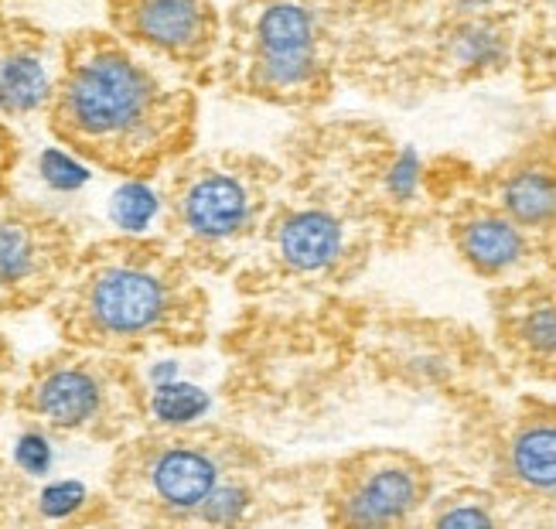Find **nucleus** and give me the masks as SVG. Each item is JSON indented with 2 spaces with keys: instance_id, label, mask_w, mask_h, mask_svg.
Returning <instances> with one entry per match:
<instances>
[{
  "instance_id": "nucleus-1",
  "label": "nucleus",
  "mask_w": 556,
  "mask_h": 529,
  "mask_svg": "<svg viewBox=\"0 0 556 529\" xmlns=\"http://www.w3.org/2000/svg\"><path fill=\"white\" fill-rule=\"evenodd\" d=\"M396 148L366 119L307 124L287 140L283 181L256 243L236 267V291L256 301H304L352 284L379 247V167Z\"/></svg>"
},
{
  "instance_id": "nucleus-2",
  "label": "nucleus",
  "mask_w": 556,
  "mask_h": 529,
  "mask_svg": "<svg viewBox=\"0 0 556 529\" xmlns=\"http://www.w3.org/2000/svg\"><path fill=\"white\" fill-rule=\"evenodd\" d=\"M199 86L110 28L62 38L45 127L68 154L127 181H151L199 143Z\"/></svg>"
},
{
  "instance_id": "nucleus-3",
  "label": "nucleus",
  "mask_w": 556,
  "mask_h": 529,
  "mask_svg": "<svg viewBox=\"0 0 556 529\" xmlns=\"http://www.w3.org/2000/svg\"><path fill=\"white\" fill-rule=\"evenodd\" d=\"M48 318L65 345L137 358L205 345L212 298L167 236L119 232L79 250Z\"/></svg>"
},
{
  "instance_id": "nucleus-4",
  "label": "nucleus",
  "mask_w": 556,
  "mask_h": 529,
  "mask_svg": "<svg viewBox=\"0 0 556 529\" xmlns=\"http://www.w3.org/2000/svg\"><path fill=\"white\" fill-rule=\"evenodd\" d=\"M516 14L462 17L433 0H349L342 83L393 106L516 68Z\"/></svg>"
},
{
  "instance_id": "nucleus-5",
  "label": "nucleus",
  "mask_w": 556,
  "mask_h": 529,
  "mask_svg": "<svg viewBox=\"0 0 556 529\" xmlns=\"http://www.w3.org/2000/svg\"><path fill=\"white\" fill-rule=\"evenodd\" d=\"M349 0H232L208 86L280 110H321L342 86Z\"/></svg>"
},
{
  "instance_id": "nucleus-6",
  "label": "nucleus",
  "mask_w": 556,
  "mask_h": 529,
  "mask_svg": "<svg viewBox=\"0 0 556 529\" xmlns=\"http://www.w3.org/2000/svg\"><path fill=\"white\" fill-rule=\"evenodd\" d=\"M274 468L270 451L226 424H148L113 444L106 492L124 519L195 526L205 502L239 475Z\"/></svg>"
},
{
  "instance_id": "nucleus-7",
  "label": "nucleus",
  "mask_w": 556,
  "mask_h": 529,
  "mask_svg": "<svg viewBox=\"0 0 556 529\" xmlns=\"http://www.w3.org/2000/svg\"><path fill=\"white\" fill-rule=\"evenodd\" d=\"M283 164L256 151H191L164 172L161 236L208 277L236 274L270 215Z\"/></svg>"
},
{
  "instance_id": "nucleus-8",
  "label": "nucleus",
  "mask_w": 556,
  "mask_h": 529,
  "mask_svg": "<svg viewBox=\"0 0 556 529\" xmlns=\"http://www.w3.org/2000/svg\"><path fill=\"white\" fill-rule=\"evenodd\" d=\"M11 411L48 438L119 444L151 424V390L134 358L62 342L24 366Z\"/></svg>"
},
{
  "instance_id": "nucleus-9",
  "label": "nucleus",
  "mask_w": 556,
  "mask_h": 529,
  "mask_svg": "<svg viewBox=\"0 0 556 529\" xmlns=\"http://www.w3.org/2000/svg\"><path fill=\"white\" fill-rule=\"evenodd\" d=\"M438 489L433 465L406 448H358L325 475V519L349 529L424 522Z\"/></svg>"
},
{
  "instance_id": "nucleus-10",
  "label": "nucleus",
  "mask_w": 556,
  "mask_h": 529,
  "mask_svg": "<svg viewBox=\"0 0 556 529\" xmlns=\"http://www.w3.org/2000/svg\"><path fill=\"white\" fill-rule=\"evenodd\" d=\"M481 462L485 486L505 509L556 522V400L526 393L502 411L485 434Z\"/></svg>"
},
{
  "instance_id": "nucleus-11",
  "label": "nucleus",
  "mask_w": 556,
  "mask_h": 529,
  "mask_svg": "<svg viewBox=\"0 0 556 529\" xmlns=\"http://www.w3.org/2000/svg\"><path fill=\"white\" fill-rule=\"evenodd\" d=\"M83 243L65 215L38 202H0V315L48 307L76 267Z\"/></svg>"
},
{
  "instance_id": "nucleus-12",
  "label": "nucleus",
  "mask_w": 556,
  "mask_h": 529,
  "mask_svg": "<svg viewBox=\"0 0 556 529\" xmlns=\"http://www.w3.org/2000/svg\"><path fill=\"white\" fill-rule=\"evenodd\" d=\"M106 28L137 52L175 68L195 86H208L219 59L226 14L215 0H103Z\"/></svg>"
},
{
  "instance_id": "nucleus-13",
  "label": "nucleus",
  "mask_w": 556,
  "mask_h": 529,
  "mask_svg": "<svg viewBox=\"0 0 556 529\" xmlns=\"http://www.w3.org/2000/svg\"><path fill=\"white\" fill-rule=\"evenodd\" d=\"M492 339L516 373L556 382V256L529 274L492 284Z\"/></svg>"
},
{
  "instance_id": "nucleus-14",
  "label": "nucleus",
  "mask_w": 556,
  "mask_h": 529,
  "mask_svg": "<svg viewBox=\"0 0 556 529\" xmlns=\"http://www.w3.org/2000/svg\"><path fill=\"white\" fill-rule=\"evenodd\" d=\"M444 232L457 260L475 277L489 284L522 277L533 267H540V263L553 260V253L536 236H529L513 215H505L495 202L478 196L471 185L447 196Z\"/></svg>"
},
{
  "instance_id": "nucleus-15",
  "label": "nucleus",
  "mask_w": 556,
  "mask_h": 529,
  "mask_svg": "<svg viewBox=\"0 0 556 529\" xmlns=\"http://www.w3.org/2000/svg\"><path fill=\"white\" fill-rule=\"evenodd\" d=\"M468 185L556 256V124L529 134Z\"/></svg>"
},
{
  "instance_id": "nucleus-16",
  "label": "nucleus",
  "mask_w": 556,
  "mask_h": 529,
  "mask_svg": "<svg viewBox=\"0 0 556 529\" xmlns=\"http://www.w3.org/2000/svg\"><path fill=\"white\" fill-rule=\"evenodd\" d=\"M62 38L38 21L0 11V116L31 119L52 100Z\"/></svg>"
},
{
  "instance_id": "nucleus-17",
  "label": "nucleus",
  "mask_w": 556,
  "mask_h": 529,
  "mask_svg": "<svg viewBox=\"0 0 556 529\" xmlns=\"http://www.w3.org/2000/svg\"><path fill=\"white\" fill-rule=\"evenodd\" d=\"M516 72L526 92L556 89V0H522Z\"/></svg>"
},
{
  "instance_id": "nucleus-18",
  "label": "nucleus",
  "mask_w": 556,
  "mask_h": 529,
  "mask_svg": "<svg viewBox=\"0 0 556 529\" xmlns=\"http://www.w3.org/2000/svg\"><path fill=\"white\" fill-rule=\"evenodd\" d=\"M509 509L489 486H457L447 495H433L424 513L427 526H502Z\"/></svg>"
},
{
  "instance_id": "nucleus-19",
  "label": "nucleus",
  "mask_w": 556,
  "mask_h": 529,
  "mask_svg": "<svg viewBox=\"0 0 556 529\" xmlns=\"http://www.w3.org/2000/svg\"><path fill=\"white\" fill-rule=\"evenodd\" d=\"M202 406H205V396H199V390H191V387L151 390V424H161V427L195 424Z\"/></svg>"
},
{
  "instance_id": "nucleus-20",
  "label": "nucleus",
  "mask_w": 556,
  "mask_h": 529,
  "mask_svg": "<svg viewBox=\"0 0 556 529\" xmlns=\"http://www.w3.org/2000/svg\"><path fill=\"white\" fill-rule=\"evenodd\" d=\"M17 167H21V140L11 127V119L0 116V202L11 199Z\"/></svg>"
},
{
  "instance_id": "nucleus-21",
  "label": "nucleus",
  "mask_w": 556,
  "mask_h": 529,
  "mask_svg": "<svg viewBox=\"0 0 556 529\" xmlns=\"http://www.w3.org/2000/svg\"><path fill=\"white\" fill-rule=\"evenodd\" d=\"M21 373H24V369H21V363H17L14 342L8 339V331L0 328V411H8V406H11Z\"/></svg>"
},
{
  "instance_id": "nucleus-22",
  "label": "nucleus",
  "mask_w": 556,
  "mask_h": 529,
  "mask_svg": "<svg viewBox=\"0 0 556 529\" xmlns=\"http://www.w3.org/2000/svg\"><path fill=\"white\" fill-rule=\"evenodd\" d=\"M444 14L481 17V14H516L522 0H433Z\"/></svg>"
},
{
  "instance_id": "nucleus-23",
  "label": "nucleus",
  "mask_w": 556,
  "mask_h": 529,
  "mask_svg": "<svg viewBox=\"0 0 556 529\" xmlns=\"http://www.w3.org/2000/svg\"><path fill=\"white\" fill-rule=\"evenodd\" d=\"M4 4H8V0H0V11H4Z\"/></svg>"
},
{
  "instance_id": "nucleus-24",
  "label": "nucleus",
  "mask_w": 556,
  "mask_h": 529,
  "mask_svg": "<svg viewBox=\"0 0 556 529\" xmlns=\"http://www.w3.org/2000/svg\"><path fill=\"white\" fill-rule=\"evenodd\" d=\"M0 468H4V458H0Z\"/></svg>"
}]
</instances>
